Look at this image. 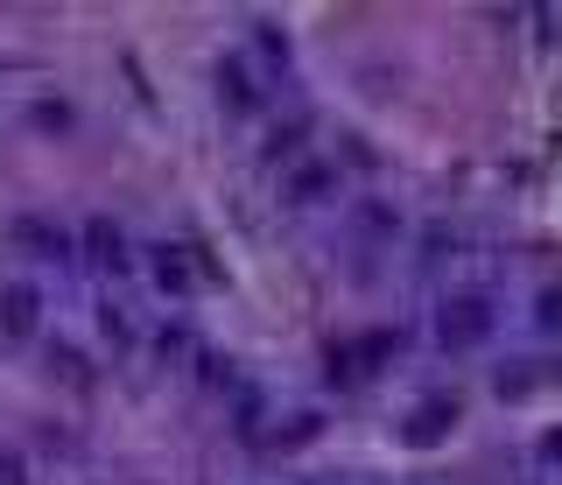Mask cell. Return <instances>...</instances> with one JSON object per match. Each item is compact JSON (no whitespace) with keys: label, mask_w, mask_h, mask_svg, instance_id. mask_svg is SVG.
<instances>
[{"label":"cell","mask_w":562,"mask_h":485,"mask_svg":"<svg viewBox=\"0 0 562 485\" xmlns=\"http://www.w3.org/2000/svg\"><path fill=\"white\" fill-rule=\"evenodd\" d=\"M436 337L450 352H471V345H485V337H493V303L485 296H450L436 310Z\"/></svg>","instance_id":"obj_1"},{"label":"cell","mask_w":562,"mask_h":485,"mask_svg":"<svg viewBox=\"0 0 562 485\" xmlns=\"http://www.w3.org/2000/svg\"><path fill=\"white\" fill-rule=\"evenodd\" d=\"M457 416H464V408H457V394H429V401L416 408V416L401 422V444H416V450H429V444H443V436L457 430Z\"/></svg>","instance_id":"obj_2"},{"label":"cell","mask_w":562,"mask_h":485,"mask_svg":"<svg viewBox=\"0 0 562 485\" xmlns=\"http://www.w3.org/2000/svg\"><path fill=\"white\" fill-rule=\"evenodd\" d=\"M36 317H42V296L28 282H8L0 289V337H8V345H22L28 331H36Z\"/></svg>","instance_id":"obj_3"},{"label":"cell","mask_w":562,"mask_h":485,"mask_svg":"<svg viewBox=\"0 0 562 485\" xmlns=\"http://www.w3.org/2000/svg\"><path fill=\"white\" fill-rule=\"evenodd\" d=\"M8 240H14V246H28V254H71V232H64V226H50V218H14Z\"/></svg>","instance_id":"obj_4"},{"label":"cell","mask_w":562,"mask_h":485,"mask_svg":"<svg viewBox=\"0 0 562 485\" xmlns=\"http://www.w3.org/2000/svg\"><path fill=\"white\" fill-rule=\"evenodd\" d=\"M85 246H92L99 268H113V275L127 268V240H120V226H113V218H92V226H85Z\"/></svg>","instance_id":"obj_5"},{"label":"cell","mask_w":562,"mask_h":485,"mask_svg":"<svg viewBox=\"0 0 562 485\" xmlns=\"http://www.w3.org/2000/svg\"><path fill=\"white\" fill-rule=\"evenodd\" d=\"M218 99H226L232 113H254L260 106V85L246 78V64H218Z\"/></svg>","instance_id":"obj_6"},{"label":"cell","mask_w":562,"mask_h":485,"mask_svg":"<svg viewBox=\"0 0 562 485\" xmlns=\"http://www.w3.org/2000/svg\"><path fill=\"white\" fill-rule=\"evenodd\" d=\"M331 183H337V169H331V162H303V169L289 176V197H295V204H317Z\"/></svg>","instance_id":"obj_7"},{"label":"cell","mask_w":562,"mask_h":485,"mask_svg":"<svg viewBox=\"0 0 562 485\" xmlns=\"http://www.w3.org/2000/svg\"><path fill=\"white\" fill-rule=\"evenodd\" d=\"M387 352H401V331H366V337H352V359H359V373L387 366Z\"/></svg>","instance_id":"obj_8"},{"label":"cell","mask_w":562,"mask_h":485,"mask_svg":"<svg viewBox=\"0 0 562 485\" xmlns=\"http://www.w3.org/2000/svg\"><path fill=\"white\" fill-rule=\"evenodd\" d=\"M155 282L169 289V296L190 289V254H183V246H155Z\"/></svg>","instance_id":"obj_9"},{"label":"cell","mask_w":562,"mask_h":485,"mask_svg":"<svg viewBox=\"0 0 562 485\" xmlns=\"http://www.w3.org/2000/svg\"><path fill=\"white\" fill-rule=\"evenodd\" d=\"M323 380H337V387H352V380H359V359H352V345H323Z\"/></svg>","instance_id":"obj_10"},{"label":"cell","mask_w":562,"mask_h":485,"mask_svg":"<svg viewBox=\"0 0 562 485\" xmlns=\"http://www.w3.org/2000/svg\"><path fill=\"white\" fill-rule=\"evenodd\" d=\"M295 149H303V120H289V127H274V135H268V162L295 155Z\"/></svg>","instance_id":"obj_11"},{"label":"cell","mask_w":562,"mask_h":485,"mask_svg":"<svg viewBox=\"0 0 562 485\" xmlns=\"http://www.w3.org/2000/svg\"><path fill=\"white\" fill-rule=\"evenodd\" d=\"M36 127H50V135H64V127H71V106H64V99H42V106H36Z\"/></svg>","instance_id":"obj_12"},{"label":"cell","mask_w":562,"mask_h":485,"mask_svg":"<svg viewBox=\"0 0 562 485\" xmlns=\"http://www.w3.org/2000/svg\"><path fill=\"white\" fill-rule=\"evenodd\" d=\"M260 50H268V56H289V36H281V28H268V22H260Z\"/></svg>","instance_id":"obj_13"},{"label":"cell","mask_w":562,"mask_h":485,"mask_svg":"<svg viewBox=\"0 0 562 485\" xmlns=\"http://www.w3.org/2000/svg\"><path fill=\"white\" fill-rule=\"evenodd\" d=\"M541 458H549V464H562V430H549V436H541Z\"/></svg>","instance_id":"obj_14"},{"label":"cell","mask_w":562,"mask_h":485,"mask_svg":"<svg viewBox=\"0 0 562 485\" xmlns=\"http://www.w3.org/2000/svg\"><path fill=\"white\" fill-rule=\"evenodd\" d=\"M0 485H22V458H0Z\"/></svg>","instance_id":"obj_15"}]
</instances>
